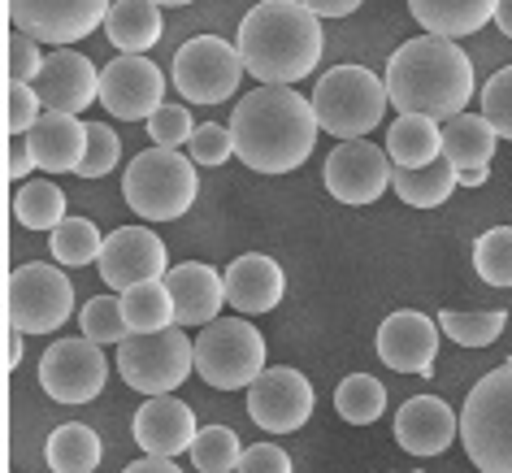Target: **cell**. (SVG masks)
<instances>
[{"instance_id":"13","label":"cell","mask_w":512,"mask_h":473,"mask_svg":"<svg viewBox=\"0 0 512 473\" xmlns=\"http://www.w3.org/2000/svg\"><path fill=\"white\" fill-rule=\"evenodd\" d=\"M248 417L265 434H291L313 417V382L300 369H265L248 387Z\"/></svg>"},{"instance_id":"27","label":"cell","mask_w":512,"mask_h":473,"mask_svg":"<svg viewBox=\"0 0 512 473\" xmlns=\"http://www.w3.org/2000/svg\"><path fill=\"white\" fill-rule=\"evenodd\" d=\"M495 139V126L482 113H456L443 122V157L456 170H473V165H486L495 157Z\"/></svg>"},{"instance_id":"35","label":"cell","mask_w":512,"mask_h":473,"mask_svg":"<svg viewBox=\"0 0 512 473\" xmlns=\"http://www.w3.org/2000/svg\"><path fill=\"white\" fill-rule=\"evenodd\" d=\"M243 460V447H239V434L230 426H204L191 443V465L200 473H235Z\"/></svg>"},{"instance_id":"15","label":"cell","mask_w":512,"mask_h":473,"mask_svg":"<svg viewBox=\"0 0 512 473\" xmlns=\"http://www.w3.org/2000/svg\"><path fill=\"white\" fill-rule=\"evenodd\" d=\"M395 161L369 139H348L326 161V191L339 204H374L391 187Z\"/></svg>"},{"instance_id":"45","label":"cell","mask_w":512,"mask_h":473,"mask_svg":"<svg viewBox=\"0 0 512 473\" xmlns=\"http://www.w3.org/2000/svg\"><path fill=\"white\" fill-rule=\"evenodd\" d=\"M31 170H35V157H31L27 139H9V148H5V178H9V183H18V178H27Z\"/></svg>"},{"instance_id":"44","label":"cell","mask_w":512,"mask_h":473,"mask_svg":"<svg viewBox=\"0 0 512 473\" xmlns=\"http://www.w3.org/2000/svg\"><path fill=\"white\" fill-rule=\"evenodd\" d=\"M235 473H291V456L278 443H256V447H243V460Z\"/></svg>"},{"instance_id":"24","label":"cell","mask_w":512,"mask_h":473,"mask_svg":"<svg viewBox=\"0 0 512 473\" xmlns=\"http://www.w3.org/2000/svg\"><path fill=\"white\" fill-rule=\"evenodd\" d=\"M495 9L499 0H408V14L426 27V35H439V40L482 31L486 22H495Z\"/></svg>"},{"instance_id":"41","label":"cell","mask_w":512,"mask_h":473,"mask_svg":"<svg viewBox=\"0 0 512 473\" xmlns=\"http://www.w3.org/2000/svg\"><path fill=\"white\" fill-rule=\"evenodd\" d=\"M44 70V57H40V44L31 40V35H22L9 27L5 35V74L9 83H35Z\"/></svg>"},{"instance_id":"20","label":"cell","mask_w":512,"mask_h":473,"mask_svg":"<svg viewBox=\"0 0 512 473\" xmlns=\"http://www.w3.org/2000/svg\"><path fill=\"white\" fill-rule=\"evenodd\" d=\"M165 287H170L174 300V326H209L217 322V309L226 304V274H217L213 265L204 261H183L165 274Z\"/></svg>"},{"instance_id":"50","label":"cell","mask_w":512,"mask_h":473,"mask_svg":"<svg viewBox=\"0 0 512 473\" xmlns=\"http://www.w3.org/2000/svg\"><path fill=\"white\" fill-rule=\"evenodd\" d=\"M495 27L512 40V0H499V9H495Z\"/></svg>"},{"instance_id":"25","label":"cell","mask_w":512,"mask_h":473,"mask_svg":"<svg viewBox=\"0 0 512 473\" xmlns=\"http://www.w3.org/2000/svg\"><path fill=\"white\" fill-rule=\"evenodd\" d=\"M161 31H165V18H161V5H152V0H113L105 18V35L122 57H144L148 48H157Z\"/></svg>"},{"instance_id":"18","label":"cell","mask_w":512,"mask_h":473,"mask_svg":"<svg viewBox=\"0 0 512 473\" xmlns=\"http://www.w3.org/2000/svg\"><path fill=\"white\" fill-rule=\"evenodd\" d=\"M439 335L434 322L417 309H400L378 326V356L395 374H434L439 361Z\"/></svg>"},{"instance_id":"14","label":"cell","mask_w":512,"mask_h":473,"mask_svg":"<svg viewBox=\"0 0 512 473\" xmlns=\"http://www.w3.org/2000/svg\"><path fill=\"white\" fill-rule=\"evenodd\" d=\"M165 74L148 57H113L100 70V105L122 122H148L161 109Z\"/></svg>"},{"instance_id":"11","label":"cell","mask_w":512,"mask_h":473,"mask_svg":"<svg viewBox=\"0 0 512 473\" xmlns=\"http://www.w3.org/2000/svg\"><path fill=\"white\" fill-rule=\"evenodd\" d=\"M113 0H5L9 27L31 35L35 44L66 48L96 27H105Z\"/></svg>"},{"instance_id":"30","label":"cell","mask_w":512,"mask_h":473,"mask_svg":"<svg viewBox=\"0 0 512 473\" xmlns=\"http://www.w3.org/2000/svg\"><path fill=\"white\" fill-rule=\"evenodd\" d=\"M122 317L131 335H152V330H170L174 326V300L165 283H139L131 291H122Z\"/></svg>"},{"instance_id":"9","label":"cell","mask_w":512,"mask_h":473,"mask_svg":"<svg viewBox=\"0 0 512 473\" xmlns=\"http://www.w3.org/2000/svg\"><path fill=\"white\" fill-rule=\"evenodd\" d=\"M74 313V287L57 265H18L5 278V322L22 335H53Z\"/></svg>"},{"instance_id":"19","label":"cell","mask_w":512,"mask_h":473,"mask_svg":"<svg viewBox=\"0 0 512 473\" xmlns=\"http://www.w3.org/2000/svg\"><path fill=\"white\" fill-rule=\"evenodd\" d=\"M131 434H135V443L144 447V456L174 460L178 452H191V443H196L200 430H196L191 404L174 400V395H152L148 404H139Z\"/></svg>"},{"instance_id":"7","label":"cell","mask_w":512,"mask_h":473,"mask_svg":"<svg viewBox=\"0 0 512 473\" xmlns=\"http://www.w3.org/2000/svg\"><path fill=\"white\" fill-rule=\"evenodd\" d=\"M196 374L213 391L252 387L265 374V339L243 317H217L196 335Z\"/></svg>"},{"instance_id":"23","label":"cell","mask_w":512,"mask_h":473,"mask_svg":"<svg viewBox=\"0 0 512 473\" xmlns=\"http://www.w3.org/2000/svg\"><path fill=\"white\" fill-rule=\"evenodd\" d=\"M22 139H27V148H31V157H35L40 170L70 174V170H79V161L87 152V122L70 118V113H48L44 109L40 122H35Z\"/></svg>"},{"instance_id":"32","label":"cell","mask_w":512,"mask_h":473,"mask_svg":"<svg viewBox=\"0 0 512 473\" xmlns=\"http://www.w3.org/2000/svg\"><path fill=\"white\" fill-rule=\"evenodd\" d=\"M335 408L348 426H374V421L382 417V408H387V387L369 374H352V378L339 382Z\"/></svg>"},{"instance_id":"6","label":"cell","mask_w":512,"mask_h":473,"mask_svg":"<svg viewBox=\"0 0 512 473\" xmlns=\"http://www.w3.org/2000/svg\"><path fill=\"white\" fill-rule=\"evenodd\" d=\"M387 105H391L387 83H382L378 74H369L365 66H335L313 87L317 126L330 131L335 139H343V144H348V139H365L382 122Z\"/></svg>"},{"instance_id":"26","label":"cell","mask_w":512,"mask_h":473,"mask_svg":"<svg viewBox=\"0 0 512 473\" xmlns=\"http://www.w3.org/2000/svg\"><path fill=\"white\" fill-rule=\"evenodd\" d=\"M387 157L400 170H421V165L443 157V126L421 113H400L387 131Z\"/></svg>"},{"instance_id":"40","label":"cell","mask_w":512,"mask_h":473,"mask_svg":"<svg viewBox=\"0 0 512 473\" xmlns=\"http://www.w3.org/2000/svg\"><path fill=\"white\" fill-rule=\"evenodd\" d=\"M40 113H44V105L31 83H5V135L9 139L27 135L31 126L40 122Z\"/></svg>"},{"instance_id":"34","label":"cell","mask_w":512,"mask_h":473,"mask_svg":"<svg viewBox=\"0 0 512 473\" xmlns=\"http://www.w3.org/2000/svg\"><path fill=\"white\" fill-rule=\"evenodd\" d=\"M100 248H105V235L96 230L92 217H66L53 230V261L57 265H92L100 261Z\"/></svg>"},{"instance_id":"47","label":"cell","mask_w":512,"mask_h":473,"mask_svg":"<svg viewBox=\"0 0 512 473\" xmlns=\"http://www.w3.org/2000/svg\"><path fill=\"white\" fill-rule=\"evenodd\" d=\"M122 473H183L174 465V460H165V456H144V460H131Z\"/></svg>"},{"instance_id":"43","label":"cell","mask_w":512,"mask_h":473,"mask_svg":"<svg viewBox=\"0 0 512 473\" xmlns=\"http://www.w3.org/2000/svg\"><path fill=\"white\" fill-rule=\"evenodd\" d=\"M148 135L157 148H183V144H191V135H196V122H191V113L183 105H161L148 118Z\"/></svg>"},{"instance_id":"3","label":"cell","mask_w":512,"mask_h":473,"mask_svg":"<svg viewBox=\"0 0 512 473\" xmlns=\"http://www.w3.org/2000/svg\"><path fill=\"white\" fill-rule=\"evenodd\" d=\"M387 96L395 113H421V118L447 122L465 113L473 96V61L456 40L417 35L400 44L387 61Z\"/></svg>"},{"instance_id":"22","label":"cell","mask_w":512,"mask_h":473,"mask_svg":"<svg viewBox=\"0 0 512 473\" xmlns=\"http://www.w3.org/2000/svg\"><path fill=\"white\" fill-rule=\"evenodd\" d=\"M287 291V278L278 261L261 257V252H243L239 261L226 265V304L239 313H270L278 309Z\"/></svg>"},{"instance_id":"48","label":"cell","mask_w":512,"mask_h":473,"mask_svg":"<svg viewBox=\"0 0 512 473\" xmlns=\"http://www.w3.org/2000/svg\"><path fill=\"white\" fill-rule=\"evenodd\" d=\"M22 330H9L5 335V369H18V361H22Z\"/></svg>"},{"instance_id":"46","label":"cell","mask_w":512,"mask_h":473,"mask_svg":"<svg viewBox=\"0 0 512 473\" xmlns=\"http://www.w3.org/2000/svg\"><path fill=\"white\" fill-rule=\"evenodd\" d=\"M300 5H309L317 18H348L365 5V0H300Z\"/></svg>"},{"instance_id":"28","label":"cell","mask_w":512,"mask_h":473,"mask_svg":"<svg viewBox=\"0 0 512 473\" xmlns=\"http://www.w3.org/2000/svg\"><path fill=\"white\" fill-rule=\"evenodd\" d=\"M391 187H395V196L404 204H413V209H439V204L460 187V170L447 157L421 165V170H400V165H395Z\"/></svg>"},{"instance_id":"36","label":"cell","mask_w":512,"mask_h":473,"mask_svg":"<svg viewBox=\"0 0 512 473\" xmlns=\"http://www.w3.org/2000/svg\"><path fill=\"white\" fill-rule=\"evenodd\" d=\"M473 270L491 287H512V226H495L473 244Z\"/></svg>"},{"instance_id":"5","label":"cell","mask_w":512,"mask_h":473,"mask_svg":"<svg viewBox=\"0 0 512 473\" xmlns=\"http://www.w3.org/2000/svg\"><path fill=\"white\" fill-rule=\"evenodd\" d=\"M122 196L139 217H148V222H174V217H183L200 196L196 161L178 148L139 152V157L126 165Z\"/></svg>"},{"instance_id":"39","label":"cell","mask_w":512,"mask_h":473,"mask_svg":"<svg viewBox=\"0 0 512 473\" xmlns=\"http://www.w3.org/2000/svg\"><path fill=\"white\" fill-rule=\"evenodd\" d=\"M482 118L495 126V135L512 139V66L495 70L491 83L482 87Z\"/></svg>"},{"instance_id":"38","label":"cell","mask_w":512,"mask_h":473,"mask_svg":"<svg viewBox=\"0 0 512 473\" xmlns=\"http://www.w3.org/2000/svg\"><path fill=\"white\" fill-rule=\"evenodd\" d=\"M118 131L113 126H100V122H87V152H83V161H79V178H105L113 165H118Z\"/></svg>"},{"instance_id":"1","label":"cell","mask_w":512,"mask_h":473,"mask_svg":"<svg viewBox=\"0 0 512 473\" xmlns=\"http://www.w3.org/2000/svg\"><path fill=\"white\" fill-rule=\"evenodd\" d=\"M317 113L313 100H304L291 87H261L248 92L230 113V135H235V157L248 170L287 174L309 161L317 144Z\"/></svg>"},{"instance_id":"49","label":"cell","mask_w":512,"mask_h":473,"mask_svg":"<svg viewBox=\"0 0 512 473\" xmlns=\"http://www.w3.org/2000/svg\"><path fill=\"white\" fill-rule=\"evenodd\" d=\"M491 178V165H473V170H460V187H482Z\"/></svg>"},{"instance_id":"16","label":"cell","mask_w":512,"mask_h":473,"mask_svg":"<svg viewBox=\"0 0 512 473\" xmlns=\"http://www.w3.org/2000/svg\"><path fill=\"white\" fill-rule=\"evenodd\" d=\"M165 274H170V261H165L157 230L122 226L100 248V278L118 291H131L139 283H165Z\"/></svg>"},{"instance_id":"10","label":"cell","mask_w":512,"mask_h":473,"mask_svg":"<svg viewBox=\"0 0 512 473\" xmlns=\"http://www.w3.org/2000/svg\"><path fill=\"white\" fill-rule=\"evenodd\" d=\"M243 57L235 44L222 35H196L174 53V87L191 105H222L226 96L239 92L243 79Z\"/></svg>"},{"instance_id":"31","label":"cell","mask_w":512,"mask_h":473,"mask_svg":"<svg viewBox=\"0 0 512 473\" xmlns=\"http://www.w3.org/2000/svg\"><path fill=\"white\" fill-rule=\"evenodd\" d=\"M14 217L22 226H31V230H48V235H53V230L66 222V191H61L53 178H40V183H27L14 196Z\"/></svg>"},{"instance_id":"17","label":"cell","mask_w":512,"mask_h":473,"mask_svg":"<svg viewBox=\"0 0 512 473\" xmlns=\"http://www.w3.org/2000/svg\"><path fill=\"white\" fill-rule=\"evenodd\" d=\"M31 87L48 113H70V118H79L92 100H100V74L92 57L74 53V48H57L53 57H44V70Z\"/></svg>"},{"instance_id":"21","label":"cell","mask_w":512,"mask_h":473,"mask_svg":"<svg viewBox=\"0 0 512 473\" xmlns=\"http://www.w3.org/2000/svg\"><path fill=\"white\" fill-rule=\"evenodd\" d=\"M460 434V417L439 395H413L395 413V443L413 456H443Z\"/></svg>"},{"instance_id":"29","label":"cell","mask_w":512,"mask_h":473,"mask_svg":"<svg viewBox=\"0 0 512 473\" xmlns=\"http://www.w3.org/2000/svg\"><path fill=\"white\" fill-rule=\"evenodd\" d=\"M44 456H48V469L53 473H96L105 447H100V434L92 426L66 421V426H57L53 434H48Z\"/></svg>"},{"instance_id":"37","label":"cell","mask_w":512,"mask_h":473,"mask_svg":"<svg viewBox=\"0 0 512 473\" xmlns=\"http://www.w3.org/2000/svg\"><path fill=\"white\" fill-rule=\"evenodd\" d=\"M79 330H83V339H92V343H122L131 335L126 317H122V296H92L79 313Z\"/></svg>"},{"instance_id":"2","label":"cell","mask_w":512,"mask_h":473,"mask_svg":"<svg viewBox=\"0 0 512 473\" xmlns=\"http://www.w3.org/2000/svg\"><path fill=\"white\" fill-rule=\"evenodd\" d=\"M322 18L300 0H261L239 22V57L261 87H291L322 61Z\"/></svg>"},{"instance_id":"42","label":"cell","mask_w":512,"mask_h":473,"mask_svg":"<svg viewBox=\"0 0 512 473\" xmlns=\"http://www.w3.org/2000/svg\"><path fill=\"white\" fill-rule=\"evenodd\" d=\"M196 165H226L235 157V135H230V126L222 122H200L196 135H191V152H187Z\"/></svg>"},{"instance_id":"4","label":"cell","mask_w":512,"mask_h":473,"mask_svg":"<svg viewBox=\"0 0 512 473\" xmlns=\"http://www.w3.org/2000/svg\"><path fill=\"white\" fill-rule=\"evenodd\" d=\"M460 443L478 473H512V361L473 382L460 408Z\"/></svg>"},{"instance_id":"8","label":"cell","mask_w":512,"mask_h":473,"mask_svg":"<svg viewBox=\"0 0 512 473\" xmlns=\"http://www.w3.org/2000/svg\"><path fill=\"white\" fill-rule=\"evenodd\" d=\"M196 365V343L183 326L152 330V335H126L118 343L122 382L139 395H170Z\"/></svg>"},{"instance_id":"12","label":"cell","mask_w":512,"mask_h":473,"mask_svg":"<svg viewBox=\"0 0 512 473\" xmlns=\"http://www.w3.org/2000/svg\"><path fill=\"white\" fill-rule=\"evenodd\" d=\"M109 361L92 339H57L40 356V387L53 395V404H87L105 391Z\"/></svg>"},{"instance_id":"33","label":"cell","mask_w":512,"mask_h":473,"mask_svg":"<svg viewBox=\"0 0 512 473\" xmlns=\"http://www.w3.org/2000/svg\"><path fill=\"white\" fill-rule=\"evenodd\" d=\"M508 326V313L504 309H491V313H460V309H443L439 313V330L447 339H456L460 348H491V343L504 335Z\"/></svg>"},{"instance_id":"51","label":"cell","mask_w":512,"mask_h":473,"mask_svg":"<svg viewBox=\"0 0 512 473\" xmlns=\"http://www.w3.org/2000/svg\"><path fill=\"white\" fill-rule=\"evenodd\" d=\"M152 5H191V0H152Z\"/></svg>"}]
</instances>
